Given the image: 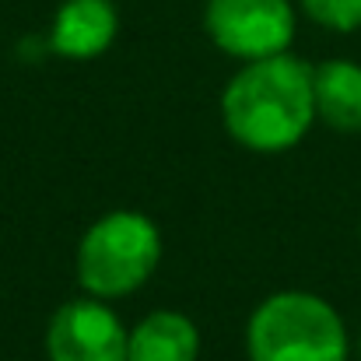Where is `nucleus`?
I'll return each instance as SVG.
<instances>
[{"instance_id": "nucleus-6", "label": "nucleus", "mask_w": 361, "mask_h": 361, "mask_svg": "<svg viewBox=\"0 0 361 361\" xmlns=\"http://www.w3.org/2000/svg\"><path fill=\"white\" fill-rule=\"evenodd\" d=\"M116 28L120 18L113 0H63L53 18L49 46L67 60H95L113 46Z\"/></svg>"}, {"instance_id": "nucleus-4", "label": "nucleus", "mask_w": 361, "mask_h": 361, "mask_svg": "<svg viewBox=\"0 0 361 361\" xmlns=\"http://www.w3.org/2000/svg\"><path fill=\"white\" fill-rule=\"evenodd\" d=\"M204 25L211 42L242 63L288 53L295 39L291 0H207Z\"/></svg>"}, {"instance_id": "nucleus-5", "label": "nucleus", "mask_w": 361, "mask_h": 361, "mask_svg": "<svg viewBox=\"0 0 361 361\" xmlns=\"http://www.w3.org/2000/svg\"><path fill=\"white\" fill-rule=\"evenodd\" d=\"M130 330L116 309L95 295L63 302L46 326L49 361H126Z\"/></svg>"}, {"instance_id": "nucleus-2", "label": "nucleus", "mask_w": 361, "mask_h": 361, "mask_svg": "<svg viewBox=\"0 0 361 361\" xmlns=\"http://www.w3.org/2000/svg\"><path fill=\"white\" fill-rule=\"evenodd\" d=\"M249 361H348L351 341L341 312L312 291H277L245 326Z\"/></svg>"}, {"instance_id": "nucleus-7", "label": "nucleus", "mask_w": 361, "mask_h": 361, "mask_svg": "<svg viewBox=\"0 0 361 361\" xmlns=\"http://www.w3.org/2000/svg\"><path fill=\"white\" fill-rule=\"evenodd\" d=\"M200 358V330L190 316L158 309L147 312L137 326H130L126 361H197Z\"/></svg>"}, {"instance_id": "nucleus-1", "label": "nucleus", "mask_w": 361, "mask_h": 361, "mask_svg": "<svg viewBox=\"0 0 361 361\" xmlns=\"http://www.w3.org/2000/svg\"><path fill=\"white\" fill-rule=\"evenodd\" d=\"M221 120L232 140L259 154L295 147L316 123L312 67L291 53L242 63L221 92Z\"/></svg>"}, {"instance_id": "nucleus-10", "label": "nucleus", "mask_w": 361, "mask_h": 361, "mask_svg": "<svg viewBox=\"0 0 361 361\" xmlns=\"http://www.w3.org/2000/svg\"><path fill=\"white\" fill-rule=\"evenodd\" d=\"M358 358H361V334H358Z\"/></svg>"}, {"instance_id": "nucleus-9", "label": "nucleus", "mask_w": 361, "mask_h": 361, "mask_svg": "<svg viewBox=\"0 0 361 361\" xmlns=\"http://www.w3.org/2000/svg\"><path fill=\"white\" fill-rule=\"evenodd\" d=\"M302 11L330 32H358L361 0H302Z\"/></svg>"}, {"instance_id": "nucleus-3", "label": "nucleus", "mask_w": 361, "mask_h": 361, "mask_svg": "<svg viewBox=\"0 0 361 361\" xmlns=\"http://www.w3.org/2000/svg\"><path fill=\"white\" fill-rule=\"evenodd\" d=\"M161 259V232L140 211H109L78 242V284L113 302L144 288Z\"/></svg>"}, {"instance_id": "nucleus-8", "label": "nucleus", "mask_w": 361, "mask_h": 361, "mask_svg": "<svg viewBox=\"0 0 361 361\" xmlns=\"http://www.w3.org/2000/svg\"><path fill=\"white\" fill-rule=\"evenodd\" d=\"M316 120L337 133H361V63L326 60L312 67Z\"/></svg>"}]
</instances>
